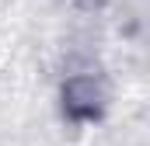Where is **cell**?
Listing matches in <instances>:
<instances>
[{
    "mask_svg": "<svg viewBox=\"0 0 150 146\" xmlns=\"http://www.w3.org/2000/svg\"><path fill=\"white\" fill-rule=\"evenodd\" d=\"M63 108H67V115L77 118V122L98 118L101 91H98L94 77H70V80H67V87H63Z\"/></svg>",
    "mask_w": 150,
    "mask_h": 146,
    "instance_id": "cell-1",
    "label": "cell"
}]
</instances>
